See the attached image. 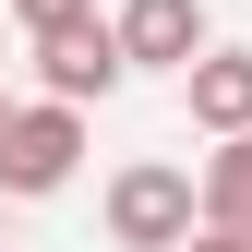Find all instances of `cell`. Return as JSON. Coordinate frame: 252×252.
Here are the masks:
<instances>
[{
    "mask_svg": "<svg viewBox=\"0 0 252 252\" xmlns=\"http://www.w3.org/2000/svg\"><path fill=\"white\" fill-rule=\"evenodd\" d=\"M0 120H12V96H0Z\"/></svg>",
    "mask_w": 252,
    "mask_h": 252,
    "instance_id": "9c48e42d",
    "label": "cell"
},
{
    "mask_svg": "<svg viewBox=\"0 0 252 252\" xmlns=\"http://www.w3.org/2000/svg\"><path fill=\"white\" fill-rule=\"evenodd\" d=\"M36 84H48V108L108 96V84H120V36H108L96 12H84V24H60V36H36Z\"/></svg>",
    "mask_w": 252,
    "mask_h": 252,
    "instance_id": "277c9868",
    "label": "cell"
},
{
    "mask_svg": "<svg viewBox=\"0 0 252 252\" xmlns=\"http://www.w3.org/2000/svg\"><path fill=\"white\" fill-rule=\"evenodd\" d=\"M12 12L36 24V36H60V24H84V12H96V0H12Z\"/></svg>",
    "mask_w": 252,
    "mask_h": 252,
    "instance_id": "52a82bcc",
    "label": "cell"
},
{
    "mask_svg": "<svg viewBox=\"0 0 252 252\" xmlns=\"http://www.w3.org/2000/svg\"><path fill=\"white\" fill-rule=\"evenodd\" d=\"M180 252H252V240H228V228H204V240H180Z\"/></svg>",
    "mask_w": 252,
    "mask_h": 252,
    "instance_id": "ba28073f",
    "label": "cell"
},
{
    "mask_svg": "<svg viewBox=\"0 0 252 252\" xmlns=\"http://www.w3.org/2000/svg\"><path fill=\"white\" fill-rule=\"evenodd\" d=\"M192 228H228V240H252V132H228L204 156V192H192Z\"/></svg>",
    "mask_w": 252,
    "mask_h": 252,
    "instance_id": "8992f818",
    "label": "cell"
},
{
    "mask_svg": "<svg viewBox=\"0 0 252 252\" xmlns=\"http://www.w3.org/2000/svg\"><path fill=\"white\" fill-rule=\"evenodd\" d=\"M180 96H192V120H204L216 144L252 132V48H204L192 72H180Z\"/></svg>",
    "mask_w": 252,
    "mask_h": 252,
    "instance_id": "5b68a950",
    "label": "cell"
},
{
    "mask_svg": "<svg viewBox=\"0 0 252 252\" xmlns=\"http://www.w3.org/2000/svg\"><path fill=\"white\" fill-rule=\"evenodd\" d=\"M120 72H192L204 60V0H120Z\"/></svg>",
    "mask_w": 252,
    "mask_h": 252,
    "instance_id": "3957f363",
    "label": "cell"
},
{
    "mask_svg": "<svg viewBox=\"0 0 252 252\" xmlns=\"http://www.w3.org/2000/svg\"><path fill=\"white\" fill-rule=\"evenodd\" d=\"M84 168V108H12L0 120V192H60Z\"/></svg>",
    "mask_w": 252,
    "mask_h": 252,
    "instance_id": "7a4b0ae2",
    "label": "cell"
},
{
    "mask_svg": "<svg viewBox=\"0 0 252 252\" xmlns=\"http://www.w3.org/2000/svg\"><path fill=\"white\" fill-rule=\"evenodd\" d=\"M108 240L120 252H180V240H192V168H168V156L120 168L108 180Z\"/></svg>",
    "mask_w": 252,
    "mask_h": 252,
    "instance_id": "6da1fadb",
    "label": "cell"
}]
</instances>
